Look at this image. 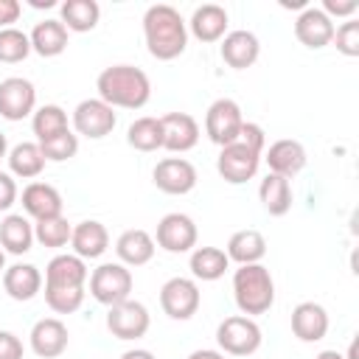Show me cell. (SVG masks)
Masks as SVG:
<instances>
[{"instance_id":"cell-1","label":"cell","mask_w":359,"mask_h":359,"mask_svg":"<svg viewBox=\"0 0 359 359\" xmlns=\"http://www.w3.org/2000/svg\"><path fill=\"white\" fill-rule=\"evenodd\" d=\"M143 36H146L149 53L160 62H171V59L182 56L188 48V25H185L182 14L168 3H157V6L146 8Z\"/></svg>"},{"instance_id":"cell-2","label":"cell","mask_w":359,"mask_h":359,"mask_svg":"<svg viewBox=\"0 0 359 359\" xmlns=\"http://www.w3.org/2000/svg\"><path fill=\"white\" fill-rule=\"evenodd\" d=\"M95 90H98V98L104 104H109L112 109L115 107L140 109L151 98V81L135 65H112V67H104L98 73V79H95Z\"/></svg>"},{"instance_id":"cell-3","label":"cell","mask_w":359,"mask_h":359,"mask_svg":"<svg viewBox=\"0 0 359 359\" xmlns=\"http://www.w3.org/2000/svg\"><path fill=\"white\" fill-rule=\"evenodd\" d=\"M233 297L244 317L266 314L275 303V280L264 264H244L233 272Z\"/></svg>"},{"instance_id":"cell-4","label":"cell","mask_w":359,"mask_h":359,"mask_svg":"<svg viewBox=\"0 0 359 359\" xmlns=\"http://www.w3.org/2000/svg\"><path fill=\"white\" fill-rule=\"evenodd\" d=\"M261 339L264 337H261L258 323L244 314L224 317L216 328V342L224 356H250L261 348Z\"/></svg>"},{"instance_id":"cell-5","label":"cell","mask_w":359,"mask_h":359,"mask_svg":"<svg viewBox=\"0 0 359 359\" xmlns=\"http://www.w3.org/2000/svg\"><path fill=\"white\" fill-rule=\"evenodd\" d=\"M90 294L101 306H115L132 294V272L123 264H101L90 275Z\"/></svg>"},{"instance_id":"cell-6","label":"cell","mask_w":359,"mask_h":359,"mask_svg":"<svg viewBox=\"0 0 359 359\" xmlns=\"http://www.w3.org/2000/svg\"><path fill=\"white\" fill-rule=\"evenodd\" d=\"M241 126H244V115H241V107L233 98H216L205 112V135L216 146L236 143Z\"/></svg>"},{"instance_id":"cell-7","label":"cell","mask_w":359,"mask_h":359,"mask_svg":"<svg viewBox=\"0 0 359 359\" xmlns=\"http://www.w3.org/2000/svg\"><path fill=\"white\" fill-rule=\"evenodd\" d=\"M258 165H261V151L250 149L241 140H236L230 146H222V151L216 157V171L230 185H241V182L252 180L258 174Z\"/></svg>"},{"instance_id":"cell-8","label":"cell","mask_w":359,"mask_h":359,"mask_svg":"<svg viewBox=\"0 0 359 359\" xmlns=\"http://www.w3.org/2000/svg\"><path fill=\"white\" fill-rule=\"evenodd\" d=\"M149 325H151L149 309L143 303L132 300V297L123 300V303L109 306V311H107V328L115 339H123V342L140 339V337H146Z\"/></svg>"},{"instance_id":"cell-9","label":"cell","mask_w":359,"mask_h":359,"mask_svg":"<svg viewBox=\"0 0 359 359\" xmlns=\"http://www.w3.org/2000/svg\"><path fill=\"white\" fill-rule=\"evenodd\" d=\"M202 294L196 280L191 278H168L160 289V309L171 317V320H191L199 311Z\"/></svg>"},{"instance_id":"cell-10","label":"cell","mask_w":359,"mask_h":359,"mask_svg":"<svg viewBox=\"0 0 359 359\" xmlns=\"http://www.w3.org/2000/svg\"><path fill=\"white\" fill-rule=\"evenodd\" d=\"M118 118L115 109L109 104H104L101 98H84L76 104L73 109V129L90 140H101L115 129Z\"/></svg>"},{"instance_id":"cell-11","label":"cell","mask_w":359,"mask_h":359,"mask_svg":"<svg viewBox=\"0 0 359 359\" xmlns=\"http://www.w3.org/2000/svg\"><path fill=\"white\" fill-rule=\"evenodd\" d=\"M36 109V90L22 76H8L0 81V115L6 121H22Z\"/></svg>"},{"instance_id":"cell-12","label":"cell","mask_w":359,"mask_h":359,"mask_svg":"<svg viewBox=\"0 0 359 359\" xmlns=\"http://www.w3.org/2000/svg\"><path fill=\"white\" fill-rule=\"evenodd\" d=\"M157 247L165 252H191L196 247V224L185 213H165L157 222Z\"/></svg>"},{"instance_id":"cell-13","label":"cell","mask_w":359,"mask_h":359,"mask_svg":"<svg viewBox=\"0 0 359 359\" xmlns=\"http://www.w3.org/2000/svg\"><path fill=\"white\" fill-rule=\"evenodd\" d=\"M151 177H154V185L163 194H171V196H182V194L194 191V185H196V168L185 157H165V160H160L154 165Z\"/></svg>"},{"instance_id":"cell-14","label":"cell","mask_w":359,"mask_h":359,"mask_svg":"<svg viewBox=\"0 0 359 359\" xmlns=\"http://www.w3.org/2000/svg\"><path fill=\"white\" fill-rule=\"evenodd\" d=\"M28 339H31V351L39 359H56L67 351L70 334H67V325L59 317H42V320L34 323Z\"/></svg>"},{"instance_id":"cell-15","label":"cell","mask_w":359,"mask_h":359,"mask_svg":"<svg viewBox=\"0 0 359 359\" xmlns=\"http://www.w3.org/2000/svg\"><path fill=\"white\" fill-rule=\"evenodd\" d=\"M160 126H163V149L174 154L191 151L199 143V123L188 112H165L160 118Z\"/></svg>"},{"instance_id":"cell-16","label":"cell","mask_w":359,"mask_h":359,"mask_svg":"<svg viewBox=\"0 0 359 359\" xmlns=\"http://www.w3.org/2000/svg\"><path fill=\"white\" fill-rule=\"evenodd\" d=\"M269 165V174H278V177H286L292 180L294 174H300L306 168V149L300 140H292V137H280L275 140L264 154H261Z\"/></svg>"},{"instance_id":"cell-17","label":"cell","mask_w":359,"mask_h":359,"mask_svg":"<svg viewBox=\"0 0 359 359\" xmlns=\"http://www.w3.org/2000/svg\"><path fill=\"white\" fill-rule=\"evenodd\" d=\"M294 36H297L300 45H306L311 50H320V48L331 45V39H334V22L320 8L306 6L297 14V20H294Z\"/></svg>"},{"instance_id":"cell-18","label":"cell","mask_w":359,"mask_h":359,"mask_svg":"<svg viewBox=\"0 0 359 359\" xmlns=\"http://www.w3.org/2000/svg\"><path fill=\"white\" fill-rule=\"evenodd\" d=\"M258 56H261V42H258V36L252 31L238 28V31H230V34L222 36V59L233 70L252 67L258 62Z\"/></svg>"},{"instance_id":"cell-19","label":"cell","mask_w":359,"mask_h":359,"mask_svg":"<svg viewBox=\"0 0 359 359\" xmlns=\"http://www.w3.org/2000/svg\"><path fill=\"white\" fill-rule=\"evenodd\" d=\"M328 311L314 300L297 303L292 311V334L300 342H320L328 334Z\"/></svg>"},{"instance_id":"cell-20","label":"cell","mask_w":359,"mask_h":359,"mask_svg":"<svg viewBox=\"0 0 359 359\" xmlns=\"http://www.w3.org/2000/svg\"><path fill=\"white\" fill-rule=\"evenodd\" d=\"M62 194L48 182H31L22 191V210L36 222L62 216Z\"/></svg>"},{"instance_id":"cell-21","label":"cell","mask_w":359,"mask_h":359,"mask_svg":"<svg viewBox=\"0 0 359 359\" xmlns=\"http://www.w3.org/2000/svg\"><path fill=\"white\" fill-rule=\"evenodd\" d=\"M70 247H73V255H79L81 261L87 258H101L109 247V233L101 222L95 219H87V222H79L73 227V236H70Z\"/></svg>"},{"instance_id":"cell-22","label":"cell","mask_w":359,"mask_h":359,"mask_svg":"<svg viewBox=\"0 0 359 359\" xmlns=\"http://www.w3.org/2000/svg\"><path fill=\"white\" fill-rule=\"evenodd\" d=\"M185 25L191 28V34L199 42H219L227 34V11L216 3H205V6L194 8V14Z\"/></svg>"},{"instance_id":"cell-23","label":"cell","mask_w":359,"mask_h":359,"mask_svg":"<svg viewBox=\"0 0 359 359\" xmlns=\"http://www.w3.org/2000/svg\"><path fill=\"white\" fill-rule=\"evenodd\" d=\"M115 252L123 266H143L154 258V238L140 227L123 230L115 241Z\"/></svg>"},{"instance_id":"cell-24","label":"cell","mask_w":359,"mask_h":359,"mask_svg":"<svg viewBox=\"0 0 359 359\" xmlns=\"http://www.w3.org/2000/svg\"><path fill=\"white\" fill-rule=\"evenodd\" d=\"M3 289L11 300H31L42 289V272L34 264H11L3 272Z\"/></svg>"},{"instance_id":"cell-25","label":"cell","mask_w":359,"mask_h":359,"mask_svg":"<svg viewBox=\"0 0 359 359\" xmlns=\"http://www.w3.org/2000/svg\"><path fill=\"white\" fill-rule=\"evenodd\" d=\"M90 278L87 264L79 255H53L45 266V286H84Z\"/></svg>"},{"instance_id":"cell-26","label":"cell","mask_w":359,"mask_h":359,"mask_svg":"<svg viewBox=\"0 0 359 359\" xmlns=\"http://www.w3.org/2000/svg\"><path fill=\"white\" fill-rule=\"evenodd\" d=\"M224 252H227V258L236 261L238 266H244V264H261V258L266 255V238H264L258 230H252V227L236 230V233L230 236Z\"/></svg>"},{"instance_id":"cell-27","label":"cell","mask_w":359,"mask_h":359,"mask_svg":"<svg viewBox=\"0 0 359 359\" xmlns=\"http://www.w3.org/2000/svg\"><path fill=\"white\" fill-rule=\"evenodd\" d=\"M34 244V224L22 213H8L0 222V247L11 255H25Z\"/></svg>"},{"instance_id":"cell-28","label":"cell","mask_w":359,"mask_h":359,"mask_svg":"<svg viewBox=\"0 0 359 359\" xmlns=\"http://www.w3.org/2000/svg\"><path fill=\"white\" fill-rule=\"evenodd\" d=\"M28 39H31L34 53L50 59V56H59L67 48V28L62 25V20H42V22L34 25Z\"/></svg>"},{"instance_id":"cell-29","label":"cell","mask_w":359,"mask_h":359,"mask_svg":"<svg viewBox=\"0 0 359 359\" xmlns=\"http://www.w3.org/2000/svg\"><path fill=\"white\" fill-rule=\"evenodd\" d=\"M258 199L269 216H286L292 208V185L286 177L266 174L258 185Z\"/></svg>"},{"instance_id":"cell-30","label":"cell","mask_w":359,"mask_h":359,"mask_svg":"<svg viewBox=\"0 0 359 359\" xmlns=\"http://www.w3.org/2000/svg\"><path fill=\"white\" fill-rule=\"evenodd\" d=\"M6 160H8L11 174L20 177V180H34V177H39L42 168H45L42 149H39V143H31V140L17 143V146L6 154Z\"/></svg>"},{"instance_id":"cell-31","label":"cell","mask_w":359,"mask_h":359,"mask_svg":"<svg viewBox=\"0 0 359 359\" xmlns=\"http://www.w3.org/2000/svg\"><path fill=\"white\" fill-rule=\"evenodd\" d=\"M230 269V258L219 247H196L191 252V275L196 280H219Z\"/></svg>"},{"instance_id":"cell-32","label":"cell","mask_w":359,"mask_h":359,"mask_svg":"<svg viewBox=\"0 0 359 359\" xmlns=\"http://www.w3.org/2000/svg\"><path fill=\"white\" fill-rule=\"evenodd\" d=\"M101 6L95 0H65L62 3V25L76 34H87L98 25Z\"/></svg>"},{"instance_id":"cell-33","label":"cell","mask_w":359,"mask_h":359,"mask_svg":"<svg viewBox=\"0 0 359 359\" xmlns=\"http://www.w3.org/2000/svg\"><path fill=\"white\" fill-rule=\"evenodd\" d=\"M126 143L135 151H157V149H163V126H160V118L143 115V118L132 121L129 129H126Z\"/></svg>"},{"instance_id":"cell-34","label":"cell","mask_w":359,"mask_h":359,"mask_svg":"<svg viewBox=\"0 0 359 359\" xmlns=\"http://www.w3.org/2000/svg\"><path fill=\"white\" fill-rule=\"evenodd\" d=\"M31 129H34V135H36V143H42V140H48V137H53V135H59V132H67V129H70V126H67V112H65L59 104H45V107H39V109L34 112Z\"/></svg>"},{"instance_id":"cell-35","label":"cell","mask_w":359,"mask_h":359,"mask_svg":"<svg viewBox=\"0 0 359 359\" xmlns=\"http://www.w3.org/2000/svg\"><path fill=\"white\" fill-rule=\"evenodd\" d=\"M70 236H73V224H70L65 216L42 219V222L34 224V238H36L42 247H50V250L67 247V244H70Z\"/></svg>"},{"instance_id":"cell-36","label":"cell","mask_w":359,"mask_h":359,"mask_svg":"<svg viewBox=\"0 0 359 359\" xmlns=\"http://www.w3.org/2000/svg\"><path fill=\"white\" fill-rule=\"evenodd\" d=\"M45 303L56 314H73L84 303V286H45Z\"/></svg>"},{"instance_id":"cell-37","label":"cell","mask_w":359,"mask_h":359,"mask_svg":"<svg viewBox=\"0 0 359 359\" xmlns=\"http://www.w3.org/2000/svg\"><path fill=\"white\" fill-rule=\"evenodd\" d=\"M31 53V39L20 28H0V62L17 65Z\"/></svg>"},{"instance_id":"cell-38","label":"cell","mask_w":359,"mask_h":359,"mask_svg":"<svg viewBox=\"0 0 359 359\" xmlns=\"http://www.w3.org/2000/svg\"><path fill=\"white\" fill-rule=\"evenodd\" d=\"M39 149H42L45 163H48V160H50V163H65V160L76 157V151H79V135H73L70 129H67V132H59V135L42 140Z\"/></svg>"},{"instance_id":"cell-39","label":"cell","mask_w":359,"mask_h":359,"mask_svg":"<svg viewBox=\"0 0 359 359\" xmlns=\"http://www.w3.org/2000/svg\"><path fill=\"white\" fill-rule=\"evenodd\" d=\"M331 42H337V50L339 53L359 56V22L356 20H348L339 28H334V39Z\"/></svg>"},{"instance_id":"cell-40","label":"cell","mask_w":359,"mask_h":359,"mask_svg":"<svg viewBox=\"0 0 359 359\" xmlns=\"http://www.w3.org/2000/svg\"><path fill=\"white\" fill-rule=\"evenodd\" d=\"M238 140H241V143H247L250 149H255V151H261V154H264V146H266V135H264V129H261L258 123H252V121H244V126H241V132H238Z\"/></svg>"},{"instance_id":"cell-41","label":"cell","mask_w":359,"mask_h":359,"mask_svg":"<svg viewBox=\"0 0 359 359\" xmlns=\"http://www.w3.org/2000/svg\"><path fill=\"white\" fill-rule=\"evenodd\" d=\"M359 8L356 0H323V14L325 17H353Z\"/></svg>"},{"instance_id":"cell-42","label":"cell","mask_w":359,"mask_h":359,"mask_svg":"<svg viewBox=\"0 0 359 359\" xmlns=\"http://www.w3.org/2000/svg\"><path fill=\"white\" fill-rule=\"evenodd\" d=\"M0 359H22V342L11 331H0Z\"/></svg>"},{"instance_id":"cell-43","label":"cell","mask_w":359,"mask_h":359,"mask_svg":"<svg viewBox=\"0 0 359 359\" xmlns=\"http://www.w3.org/2000/svg\"><path fill=\"white\" fill-rule=\"evenodd\" d=\"M17 202V182L11 174L0 171V210H8Z\"/></svg>"},{"instance_id":"cell-44","label":"cell","mask_w":359,"mask_h":359,"mask_svg":"<svg viewBox=\"0 0 359 359\" xmlns=\"http://www.w3.org/2000/svg\"><path fill=\"white\" fill-rule=\"evenodd\" d=\"M20 17V3L17 0H0V28H11Z\"/></svg>"},{"instance_id":"cell-45","label":"cell","mask_w":359,"mask_h":359,"mask_svg":"<svg viewBox=\"0 0 359 359\" xmlns=\"http://www.w3.org/2000/svg\"><path fill=\"white\" fill-rule=\"evenodd\" d=\"M188 359H224V353H222V351H213V348H199V351H194Z\"/></svg>"},{"instance_id":"cell-46","label":"cell","mask_w":359,"mask_h":359,"mask_svg":"<svg viewBox=\"0 0 359 359\" xmlns=\"http://www.w3.org/2000/svg\"><path fill=\"white\" fill-rule=\"evenodd\" d=\"M121 359H154V353L146 351V348H132V351L121 353Z\"/></svg>"},{"instance_id":"cell-47","label":"cell","mask_w":359,"mask_h":359,"mask_svg":"<svg viewBox=\"0 0 359 359\" xmlns=\"http://www.w3.org/2000/svg\"><path fill=\"white\" fill-rule=\"evenodd\" d=\"M314 359H345V356H342L339 351H320Z\"/></svg>"},{"instance_id":"cell-48","label":"cell","mask_w":359,"mask_h":359,"mask_svg":"<svg viewBox=\"0 0 359 359\" xmlns=\"http://www.w3.org/2000/svg\"><path fill=\"white\" fill-rule=\"evenodd\" d=\"M31 6H34V8H50L53 0H31Z\"/></svg>"},{"instance_id":"cell-49","label":"cell","mask_w":359,"mask_h":359,"mask_svg":"<svg viewBox=\"0 0 359 359\" xmlns=\"http://www.w3.org/2000/svg\"><path fill=\"white\" fill-rule=\"evenodd\" d=\"M8 154V140H6V135L0 132V157H6Z\"/></svg>"},{"instance_id":"cell-50","label":"cell","mask_w":359,"mask_h":359,"mask_svg":"<svg viewBox=\"0 0 359 359\" xmlns=\"http://www.w3.org/2000/svg\"><path fill=\"white\" fill-rule=\"evenodd\" d=\"M345 359H356V339L351 342V348H348V356Z\"/></svg>"},{"instance_id":"cell-51","label":"cell","mask_w":359,"mask_h":359,"mask_svg":"<svg viewBox=\"0 0 359 359\" xmlns=\"http://www.w3.org/2000/svg\"><path fill=\"white\" fill-rule=\"evenodd\" d=\"M0 272H6V252H3V247H0Z\"/></svg>"}]
</instances>
